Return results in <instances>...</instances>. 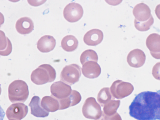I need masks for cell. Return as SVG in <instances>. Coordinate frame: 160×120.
Returning a JSON list of instances; mask_svg holds the SVG:
<instances>
[{
	"label": "cell",
	"instance_id": "cell-23",
	"mask_svg": "<svg viewBox=\"0 0 160 120\" xmlns=\"http://www.w3.org/2000/svg\"><path fill=\"white\" fill-rule=\"evenodd\" d=\"M98 59V57L96 52L91 49H87L84 51L80 57V61L82 65L89 61L97 62Z\"/></svg>",
	"mask_w": 160,
	"mask_h": 120
},
{
	"label": "cell",
	"instance_id": "cell-25",
	"mask_svg": "<svg viewBox=\"0 0 160 120\" xmlns=\"http://www.w3.org/2000/svg\"><path fill=\"white\" fill-rule=\"evenodd\" d=\"M120 102L119 100H111L104 106L103 111L106 112H116L120 106Z\"/></svg>",
	"mask_w": 160,
	"mask_h": 120
},
{
	"label": "cell",
	"instance_id": "cell-4",
	"mask_svg": "<svg viewBox=\"0 0 160 120\" xmlns=\"http://www.w3.org/2000/svg\"><path fill=\"white\" fill-rule=\"evenodd\" d=\"M81 74L80 66L73 63L63 68L60 74V80L64 83L72 85L79 81Z\"/></svg>",
	"mask_w": 160,
	"mask_h": 120
},
{
	"label": "cell",
	"instance_id": "cell-13",
	"mask_svg": "<svg viewBox=\"0 0 160 120\" xmlns=\"http://www.w3.org/2000/svg\"><path fill=\"white\" fill-rule=\"evenodd\" d=\"M132 12L135 19L140 22L148 20L152 15L149 7L143 2L136 5L133 8Z\"/></svg>",
	"mask_w": 160,
	"mask_h": 120
},
{
	"label": "cell",
	"instance_id": "cell-10",
	"mask_svg": "<svg viewBox=\"0 0 160 120\" xmlns=\"http://www.w3.org/2000/svg\"><path fill=\"white\" fill-rule=\"evenodd\" d=\"M127 62L131 67L138 68L142 66L146 60V55L141 50L137 48L130 51L128 55Z\"/></svg>",
	"mask_w": 160,
	"mask_h": 120
},
{
	"label": "cell",
	"instance_id": "cell-8",
	"mask_svg": "<svg viewBox=\"0 0 160 120\" xmlns=\"http://www.w3.org/2000/svg\"><path fill=\"white\" fill-rule=\"evenodd\" d=\"M28 111L27 106L22 103H16L11 104L8 108L6 115L9 119L20 120L26 116Z\"/></svg>",
	"mask_w": 160,
	"mask_h": 120
},
{
	"label": "cell",
	"instance_id": "cell-22",
	"mask_svg": "<svg viewBox=\"0 0 160 120\" xmlns=\"http://www.w3.org/2000/svg\"><path fill=\"white\" fill-rule=\"evenodd\" d=\"M114 99L109 88L105 87L101 89L97 97V101L102 107H103L110 100Z\"/></svg>",
	"mask_w": 160,
	"mask_h": 120
},
{
	"label": "cell",
	"instance_id": "cell-14",
	"mask_svg": "<svg viewBox=\"0 0 160 120\" xmlns=\"http://www.w3.org/2000/svg\"><path fill=\"white\" fill-rule=\"evenodd\" d=\"M103 37V33L101 30L97 28L92 29L85 34L83 41L88 45L96 46L101 42Z\"/></svg>",
	"mask_w": 160,
	"mask_h": 120
},
{
	"label": "cell",
	"instance_id": "cell-11",
	"mask_svg": "<svg viewBox=\"0 0 160 120\" xmlns=\"http://www.w3.org/2000/svg\"><path fill=\"white\" fill-rule=\"evenodd\" d=\"M82 112L87 116H93L101 113V106L93 97H89L85 101L82 107Z\"/></svg>",
	"mask_w": 160,
	"mask_h": 120
},
{
	"label": "cell",
	"instance_id": "cell-2",
	"mask_svg": "<svg viewBox=\"0 0 160 120\" xmlns=\"http://www.w3.org/2000/svg\"><path fill=\"white\" fill-rule=\"evenodd\" d=\"M56 74L55 69L51 65L43 64L32 72L31 79L36 84L41 85L53 81Z\"/></svg>",
	"mask_w": 160,
	"mask_h": 120
},
{
	"label": "cell",
	"instance_id": "cell-5",
	"mask_svg": "<svg viewBox=\"0 0 160 120\" xmlns=\"http://www.w3.org/2000/svg\"><path fill=\"white\" fill-rule=\"evenodd\" d=\"M134 90L130 83L118 80L114 82L110 90L112 96L117 99H122L132 93Z\"/></svg>",
	"mask_w": 160,
	"mask_h": 120
},
{
	"label": "cell",
	"instance_id": "cell-21",
	"mask_svg": "<svg viewBox=\"0 0 160 120\" xmlns=\"http://www.w3.org/2000/svg\"><path fill=\"white\" fill-rule=\"evenodd\" d=\"M1 55L6 56L9 55L12 51L11 43L8 38L5 36L3 32L0 30Z\"/></svg>",
	"mask_w": 160,
	"mask_h": 120
},
{
	"label": "cell",
	"instance_id": "cell-27",
	"mask_svg": "<svg viewBox=\"0 0 160 120\" xmlns=\"http://www.w3.org/2000/svg\"><path fill=\"white\" fill-rule=\"evenodd\" d=\"M155 11L157 16L160 20V4L156 6Z\"/></svg>",
	"mask_w": 160,
	"mask_h": 120
},
{
	"label": "cell",
	"instance_id": "cell-24",
	"mask_svg": "<svg viewBox=\"0 0 160 120\" xmlns=\"http://www.w3.org/2000/svg\"><path fill=\"white\" fill-rule=\"evenodd\" d=\"M154 22V19L151 15L150 18L148 20L142 22L137 21L135 18L134 20V26L138 31H146L148 30Z\"/></svg>",
	"mask_w": 160,
	"mask_h": 120
},
{
	"label": "cell",
	"instance_id": "cell-17",
	"mask_svg": "<svg viewBox=\"0 0 160 120\" xmlns=\"http://www.w3.org/2000/svg\"><path fill=\"white\" fill-rule=\"evenodd\" d=\"M40 102V99L38 96H35L32 98L28 104L31 107V114L38 117H46L49 112L42 106Z\"/></svg>",
	"mask_w": 160,
	"mask_h": 120
},
{
	"label": "cell",
	"instance_id": "cell-18",
	"mask_svg": "<svg viewBox=\"0 0 160 120\" xmlns=\"http://www.w3.org/2000/svg\"><path fill=\"white\" fill-rule=\"evenodd\" d=\"M81 99L80 93L77 91L72 90L71 94L65 98L58 100L59 104V110L64 109L78 103Z\"/></svg>",
	"mask_w": 160,
	"mask_h": 120
},
{
	"label": "cell",
	"instance_id": "cell-6",
	"mask_svg": "<svg viewBox=\"0 0 160 120\" xmlns=\"http://www.w3.org/2000/svg\"><path fill=\"white\" fill-rule=\"evenodd\" d=\"M83 13L81 5L75 2L68 4L64 8L63 14L64 18L71 22H76L82 17Z\"/></svg>",
	"mask_w": 160,
	"mask_h": 120
},
{
	"label": "cell",
	"instance_id": "cell-9",
	"mask_svg": "<svg viewBox=\"0 0 160 120\" xmlns=\"http://www.w3.org/2000/svg\"><path fill=\"white\" fill-rule=\"evenodd\" d=\"M146 44L152 56L160 59V35L156 33L150 34L146 39Z\"/></svg>",
	"mask_w": 160,
	"mask_h": 120
},
{
	"label": "cell",
	"instance_id": "cell-26",
	"mask_svg": "<svg viewBox=\"0 0 160 120\" xmlns=\"http://www.w3.org/2000/svg\"><path fill=\"white\" fill-rule=\"evenodd\" d=\"M152 74L156 79L160 80V62H157L153 66Z\"/></svg>",
	"mask_w": 160,
	"mask_h": 120
},
{
	"label": "cell",
	"instance_id": "cell-15",
	"mask_svg": "<svg viewBox=\"0 0 160 120\" xmlns=\"http://www.w3.org/2000/svg\"><path fill=\"white\" fill-rule=\"evenodd\" d=\"M56 44V40L53 37L46 35L39 39L37 43V48L41 52H48L53 50Z\"/></svg>",
	"mask_w": 160,
	"mask_h": 120
},
{
	"label": "cell",
	"instance_id": "cell-20",
	"mask_svg": "<svg viewBox=\"0 0 160 120\" xmlns=\"http://www.w3.org/2000/svg\"><path fill=\"white\" fill-rule=\"evenodd\" d=\"M78 41L74 36L67 35L63 38L61 42L63 49L67 52H72L75 50L78 45Z\"/></svg>",
	"mask_w": 160,
	"mask_h": 120
},
{
	"label": "cell",
	"instance_id": "cell-12",
	"mask_svg": "<svg viewBox=\"0 0 160 120\" xmlns=\"http://www.w3.org/2000/svg\"><path fill=\"white\" fill-rule=\"evenodd\" d=\"M82 71L83 75L89 78H97L100 74L101 68L97 62L89 61L82 65Z\"/></svg>",
	"mask_w": 160,
	"mask_h": 120
},
{
	"label": "cell",
	"instance_id": "cell-19",
	"mask_svg": "<svg viewBox=\"0 0 160 120\" xmlns=\"http://www.w3.org/2000/svg\"><path fill=\"white\" fill-rule=\"evenodd\" d=\"M41 104L42 106L47 111L54 112L59 108L58 101L52 96L43 97L42 100Z\"/></svg>",
	"mask_w": 160,
	"mask_h": 120
},
{
	"label": "cell",
	"instance_id": "cell-7",
	"mask_svg": "<svg viewBox=\"0 0 160 120\" xmlns=\"http://www.w3.org/2000/svg\"><path fill=\"white\" fill-rule=\"evenodd\" d=\"M72 90L70 86L61 81L54 82L50 88L51 96L58 100L68 97L71 94Z\"/></svg>",
	"mask_w": 160,
	"mask_h": 120
},
{
	"label": "cell",
	"instance_id": "cell-1",
	"mask_svg": "<svg viewBox=\"0 0 160 120\" xmlns=\"http://www.w3.org/2000/svg\"><path fill=\"white\" fill-rule=\"evenodd\" d=\"M129 109L130 115L138 120H160V90L139 93Z\"/></svg>",
	"mask_w": 160,
	"mask_h": 120
},
{
	"label": "cell",
	"instance_id": "cell-16",
	"mask_svg": "<svg viewBox=\"0 0 160 120\" xmlns=\"http://www.w3.org/2000/svg\"><path fill=\"white\" fill-rule=\"evenodd\" d=\"M34 23L28 17H22L16 22L15 28L17 31L21 34L25 35L31 32L34 29Z\"/></svg>",
	"mask_w": 160,
	"mask_h": 120
},
{
	"label": "cell",
	"instance_id": "cell-3",
	"mask_svg": "<svg viewBox=\"0 0 160 120\" xmlns=\"http://www.w3.org/2000/svg\"><path fill=\"white\" fill-rule=\"evenodd\" d=\"M8 95L9 99L12 102H24L29 95L27 84L20 80L13 81L9 86Z\"/></svg>",
	"mask_w": 160,
	"mask_h": 120
}]
</instances>
